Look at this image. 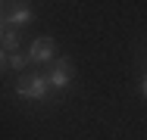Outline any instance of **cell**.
Listing matches in <instances>:
<instances>
[{
	"label": "cell",
	"mask_w": 147,
	"mask_h": 140,
	"mask_svg": "<svg viewBox=\"0 0 147 140\" xmlns=\"http://www.w3.org/2000/svg\"><path fill=\"white\" fill-rule=\"evenodd\" d=\"M47 90H50V84L44 75H28V78H19V84H16V93L22 100H44Z\"/></svg>",
	"instance_id": "1"
},
{
	"label": "cell",
	"mask_w": 147,
	"mask_h": 140,
	"mask_svg": "<svg viewBox=\"0 0 147 140\" xmlns=\"http://www.w3.org/2000/svg\"><path fill=\"white\" fill-rule=\"evenodd\" d=\"M25 56H28V62H50L57 56V41L53 37H38Z\"/></svg>",
	"instance_id": "2"
},
{
	"label": "cell",
	"mask_w": 147,
	"mask_h": 140,
	"mask_svg": "<svg viewBox=\"0 0 147 140\" xmlns=\"http://www.w3.org/2000/svg\"><path fill=\"white\" fill-rule=\"evenodd\" d=\"M72 75H75V72H72V62H69V59H59L57 65L50 69V75H44V78H47L50 87H66V84L72 81Z\"/></svg>",
	"instance_id": "3"
},
{
	"label": "cell",
	"mask_w": 147,
	"mask_h": 140,
	"mask_svg": "<svg viewBox=\"0 0 147 140\" xmlns=\"http://www.w3.org/2000/svg\"><path fill=\"white\" fill-rule=\"evenodd\" d=\"M31 19H34V13H31L28 6H16V9L6 16V22H9V25H28Z\"/></svg>",
	"instance_id": "4"
},
{
	"label": "cell",
	"mask_w": 147,
	"mask_h": 140,
	"mask_svg": "<svg viewBox=\"0 0 147 140\" xmlns=\"http://www.w3.org/2000/svg\"><path fill=\"white\" fill-rule=\"evenodd\" d=\"M0 50L16 53V50H19V34H16V31H3V47H0Z\"/></svg>",
	"instance_id": "5"
},
{
	"label": "cell",
	"mask_w": 147,
	"mask_h": 140,
	"mask_svg": "<svg viewBox=\"0 0 147 140\" xmlns=\"http://www.w3.org/2000/svg\"><path fill=\"white\" fill-rule=\"evenodd\" d=\"M9 65H13L16 72H25V65H28V56H25V53H13V56H9Z\"/></svg>",
	"instance_id": "6"
},
{
	"label": "cell",
	"mask_w": 147,
	"mask_h": 140,
	"mask_svg": "<svg viewBox=\"0 0 147 140\" xmlns=\"http://www.w3.org/2000/svg\"><path fill=\"white\" fill-rule=\"evenodd\" d=\"M3 62H6V56H3V50H0V69H3Z\"/></svg>",
	"instance_id": "7"
},
{
	"label": "cell",
	"mask_w": 147,
	"mask_h": 140,
	"mask_svg": "<svg viewBox=\"0 0 147 140\" xmlns=\"http://www.w3.org/2000/svg\"><path fill=\"white\" fill-rule=\"evenodd\" d=\"M0 31H3V25H0Z\"/></svg>",
	"instance_id": "8"
}]
</instances>
